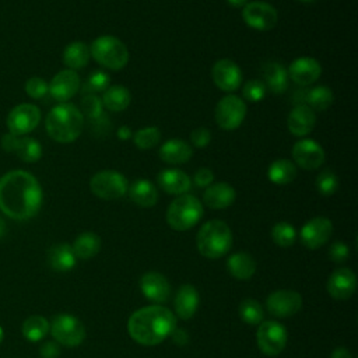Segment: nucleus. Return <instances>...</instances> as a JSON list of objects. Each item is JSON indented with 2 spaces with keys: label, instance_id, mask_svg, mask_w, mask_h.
Here are the masks:
<instances>
[{
  "label": "nucleus",
  "instance_id": "nucleus-9",
  "mask_svg": "<svg viewBox=\"0 0 358 358\" xmlns=\"http://www.w3.org/2000/svg\"><path fill=\"white\" fill-rule=\"evenodd\" d=\"M246 116V105L242 98L236 95L222 96L214 110L217 124L227 131L238 129Z\"/></svg>",
  "mask_w": 358,
  "mask_h": 358
},
{
  "label": "nucleus",
  "instance_id": "nucleus-7",
  "mask_svg": "<svg viewBox=\"0 0 358 358\" xmlns=\"http://www.w3.org/2000/svg\"><path fill=\"white\" fill-rule=\"evenodd\" d=\"M90 189L102 200H117L127 193L129 182L119 171L103 169L94 173L90 180Z\"/></svg>",
  "mask_w": 358,
  "mask_h": 358
},
{
  "label": "nucleus",
  "instance_id": "nucleus-50",
  "mask_svg": "<svg viewBox=\"0 0 358 358\" xmlns=\"http://www.w3.org/2000/svg\"><path fill=\"white\" fill-rule=\"evenodd\" d=\"M116 136H117L119 140L124 141V140H129L133 136V133H131V129L129 126H120L116 131Z\"/></svg>",
  "mask_w": 358,
  "mask_h": 358
},
{
  "label": "nucleus",
  "instance_id": "nucleus-3",
  "mask_svg": "<svg viewBox=\"0 0 358 358\" xmlns=\"http://www.w3.org/2000/svg\"><path fill=\"white\" fill-rule=\"evenodd\" d=\"M45 127L49 137L56 143H73L84 129V116L74 103L62 102L49 110Z\"/></svg>",
  "mask_w": 358,
  "mask_h": 358
},
{
  "label": "nucleus",
  "instance_id": "nucleus-35",
  "mask_svg": "<svg viewBox=\"0 0 358 358\" xmlns=\"http://www.w3.org/2000/svg\"><path fill=\"white\" fill-rule=\"evenodd\" d=\"M334 101V95L333 91L326 87V85H317L313 87L312 90L306 91V96H305V105H308L313 112H322L326 110L331 106Z\"/></svg>",
  "mask_w": 358,
  "mask_h": 358
},
{
  "label": "nucleus",
  "instance_id": "nucleus-24",
  "mask_svg": "<svg viewBox=\"0 0 358 358\" xmlns=\"http://www.w3.org/2000/svg\"><path fill=\"white\" fill-rule=\"evenodd\" d=\"M199 302H200V296L194 285L192 284L180 285L173 301L176 316L182 320L192 319L199 309Z\"/></svg>",
  "mask_w": 358,
  "mask_h": 358
},
{
  "label": "nucleus",
  "instance_id": "nucleus-16",
  "mask_svg": "<svg viewBox=\"0 0 358 358\" xmlns=\"http://www.w3.org/2000/svg\"><path fill=\"white\" fill-rule=\"evenodd\" d=\"M0 145L4 151L18 155L24 162H36L42 157V145L32 137L7 133L1 137Z\"/></svg>",
  "mask_w": 358,
  "mask_h": 358
},
{
  "label": "nucleus",
  "instance_id": "nucleus-48",
  "mask_svg": "<svg viewBox=\"0 0 358 358\" xmlns=\"http://www.w3.org/2000/svg\"><path fill=\"white\" fill-rule=\"evenodd\" d=\"M41 358H57L60 355V344L56 341H46L39 348Z\"/></svg>",
  "mask_w": 358,
  "mask_h": 358
},
{
  "label": "nucleus",
  "instance_id": "nucleus-14",
  "mask_svg": "<svg viewBox=\"0 0 358 358\" xmlns=\"http://www.w3.org/2000/svg\"><path fill=\"white\" fill-rule=\"evenodd\" d=\"M333 234V224L326 217H315L303 224L299 232L301 242L305 248L315 250L323 246Z\"/></svg>",
  "mask_w": 358,
  "mask_h": 358
},
{
  "label": "nucleus",
  "instance_id": "nucleus-29",
  "mask_svg": "<svg viewBox=\"0 0 358 358\" xmlns=\"http://www.w3.org/2000/svg\"><path fill=\"white\" fill-rule=\"evenodd\" d=\"M227 268L234 278L246 281L253 277V274L256 271V262L249 253L238 252L228 257Z\"/></svg>",
  "mask_w": 358,
  "mask_h": 358
},
{
  "label": "nucleus",
  "instance_id": "nucleus-41",
  "mask_svg": "<svg viewBox=\"0 0 358 358\" xmlns=\"http://www.w3.org/2000/svg\"><path fill=\"white\" fill-rule=\"evenodd\" d=\"M81 109L80 112L83 113L84 117H87L88 120H94L96 117H99L103 113V105L101 98L96 94H87L83 95L81 98Z\"/></svg>",
  "mask_w": 358,
  "mask_h": 358
},
{
  "label": "nucleus",
  "instance_id": "nucleus-39",
  "mask_svg": "<svg viewBox=\"0 0 358 358\" xmlns=\"http://www.w3.org/2000/svg\"><path fill=\"white\" fill-rule=\"evenodd\" d=\"M161 140V131L155 126H147L138 129L133 136V143L140 150H151Z\"/></svg>",
  "mask_w": 358,
  "mask_h": 358
},
{
  "label": "nucleus",
  "instance_id": "nucleus-22",
  "mask_svg": "<svg viewBox=\"0 0 358 358\" xmlns=\"http://www.w3.org/2000/svg\"><path fill=\"white\" fill-rule=\"evenodd\" d=\"M260 76L262 81L266 85V88L275 94H284L288 90L289 77L287 69L277 62H266L260 67Z\"/></svg>",
  "mask_w": 358,
  "mask_h": 358
},
{
  "label": "nucleus",
  "instance_id": "nucleus-36",
  "mask_svg": "<svg viewBox=\"0 0 358 358\" xmlns=\"http://www.w3.org/2000/svg\"><path fill=\"white\" fill-rule=\"evenodd\" d=\"M21 330L28 341L36 343L49 333V322L41 315H32L24 320Z\"/></svg>",
  "mask_w": 358,
  "mask_h": 358
},
{
  "label": "nucleus",
  "instance_id": "nucleus-15",
  "mask_svg": "<svg viewBox=\"0 0 358 358\" xmlns=\"http://www.w3.org/2000/svg\"><path fill=\"white\" fill-rule=\"evenodd\" d=\"M292 162L306 171L317 169L324 162V150L312 138L298 140L292 147Z\"/></svg>",
  "mask_w": 358,
  "mask_h": 358
},
{
  "label": "nucleus",
  "instance_id": "nucleus-54",
  "mask_svg": "<svg viewBox=\"0 0 358 358\" xmlns=\"http://www.w3.org/2000/svg\"><path fill=\"white\" fill-rule=\"evenodd\" d=\"M3 338H4V330H3V327L0 326V344L3 343Z\"/></svg>",
  "mask_w": 358,
  "mask_h": 358
},
{
  "label": "nucleus",
  "instance_id": "nucleus-2",
  "mask_svg": "<svg viewBox=\"0 0 358 358\" xmlns=\"http://www.w3.org/2000/svg\"><path fill=\"white\" fill-rule=\"evenodd\" d=\"M176 327L175 315L162 305H148L133 312L127 320L129 336L141 345L162 343Z\"/></svg>",
  "mask_w": 358,
  "mask_h": 358
},
{
  "label": "nucleus",
  "instance_id": "nucleus-6",
  "mask_svg": "<svg viewBox=\"0 0 358 358\" xmlns=\"http://www.w3.org/2000/svg\"><path fill=\"white\" fill-rule=\"evenodd\" d=\"M90 55L98 64L109 70H120L129 62L127 46L112 35L95 38L90 46Z\"/></svg>",
  "mask_w": 358,
  "mask_h": 358
},
{
  "label": "nucleus",
  "instance_id": "nucleus-53",
  "mask_svg": "<svg viewBox=\"0 0 358 358\" xmlns=\"http://www.w3.org/2000/svg\"><path fill=\"white\" fill-rule=\"evenodd\" d=\"M4 232H6V222H4V220L0 217V239L3 238Z\"/></svg>",
  "mask_w": 358,
  "mask_h": 358
},
{
  "label": "nucleus",
  "instance_id": "nucleus-30",
  "mask_svg": "<svg viewBox=\"0 0 358 358\" xmlns=\"http://www.w3.org/2000/svg\"><path fill=\"white\" fill-rule=\"evenodd\" d=\"M48 262L49 266L55 271H70L77 262V257L69 243H59L49 249L48 252Z\"/></svg>",
  "mask_w": 358,
  "mask_h": 358
},
{
  "label": "nucleus",
  "instance_id": "nucleus-23",
  "mask_svg": "<svg viewBox=\"0 0 358 358\" xmlns=\"http://www.w3.org/2000/svg\"><path fill=\"white\" fill-rule=\"evenodd\" d=\"M316 124L315 112L308 105H295L287 119V126L291 134L303 137L309 134Z\"/></svg>",
  "mask_w": 358,
  "mask_h": 358
},
{
  "label": "nucleus",
  "instance_id": "nucleus-38",
  "mask_svg": "<svg viewBox=\"0 0 358 358\" xmlns=\"http://www.w3.org/2000/svg\"><path fill=\"white\" fill-rule=\"evenodd\" d=\"M271 239L280 248H289L296 239V231L289 222L281 221L271 228Z\"/></svg>",
  "mask_w": 358,
  "mask_h": 358
},
{
  "label": "nucleus",
  "instance_id": "nucleus-11",
  "mask_svg": "<svg viewBox=\"0 0 358 358\" xmlns=\"http://www.w3.org/2000/svg\"><path fill=\"white\" fill-rule=\"evenodd\" d=\"M41 122V110L34 103H20L14 106L7 119L6 124L8 129V133L15 136H25L36 129V126Z\"/></svg>",
  "mask_w": 358,
  "mask_h": 358
},
{
  "label": "nucleus",
  "instance_id": "nucleus-25",
  "mask_svg": "<svg viewBox=\"0 0 358 358\" xmlns=\"http://www.w3.org/2000/svg\"><path fill=\"white\" fill-rule=\"evenodd\" d=\"M157 183L165 193L175 194V196L187 193V190L192 186V182L187 173L176 168H168L161 171L157 176Z\"/></svg>",
  "mask_w": 358,
  "mask_h": 358
},
{
  "label": "nucleus",
  "instance_id": "nucleus-31",
  "mask_svg": "<svg viewBox=\"0 0 358 358\" xmlns=\"http://www.w3.org/2000/svg\"><path fill=\"white\" fill-rule=\"evenodd\" d=\"M103 108L112 112H122L127 109L131 102L130 91L123 85H110L103 91L101 98Z\"/></svg>",
  "mask_w": 358,
  "mask_h": 358
},
{
  "label": "nucleus",
  "instance_id": "nucleus-33",
  "mask_svg": "<svg viewBox=\"0 0 358 358\" xmlns=\"http://www.w3.org/2000/svg\"><path fill=\"white\" fill-rule=\"evenodd\" d=\"M71 249L77 259H91L101 250V238L94 232H83L74 239Z\"/></svg>",
  "mask_w": 358,
  "mask_h": 358
},
{
  "label": "nucleus",
  "instance_id": "nucleus-32",
  "mask_svg": "<svg viewBox=\"0 0 358 358\" xmlns=\"http://www.w3.org/2000/svg\"><path fill=\"white\" fill-rule=\"evenodd\" d=\"M90 48L80 41L69 43L63 50V63L70 70H78L88 64Z\"/></svg>",
  "mask_w": 358,
  "mask_h": 358
},
{
  "label": "nucleus",
  "instance_id": "nucleus-42",
  "mask_svg": "<svg viewBox=\"0 0 358 358\" xmlns=\"http://www.w3.org/2000/svg\"><path fill=\"white\" fill-rule=\"evenodd\" d=\"M316 189L324 197L336 193V190L338 189V178L336 172H333L331 169L322 171L316 178Z\"/></svg>",
  "mask_w": 358,
  "mask_h": 358
},
{
  "label": "nucleus",
  "instance_id": "nucleus-5",
  "mask_svg": "<svg viewBox=\"0 0 358 358\" xmlns=\"http://www.w3.org/2000/svg\"><path fill=\"white\" fill-rule=\"evenodd\" d=\"M203 217L201 201L189 194H180L166 208V222L175 231H187L193 228Z\"/></svg>",
  "mask_w": 358,
  "mask_h": 358
},
{
  "label": "nucleus",
  "instance_id": "nucleus-44",
  "mask_svg": "<svg viewBox=\"0 0 358 358\" xmlns=\"http://www.w3.org/2000/svg\"><path fill=\"white\" fill-rule=\"evenodd\" d=\"M49 91V84L41 77H31L25 83V92L34 99H42Z\"/></svg>",
  "mask_w": 358,
  "mask_h": 358
},
{
  "label": "nucleus",
  "instance_id": "nucleus-43",
  "mask_svg": "<svg viewBox=\"0 0 358 358\" xmlns=\"http://www.w3.org/2000/svg\"><path fill=\"white\" fill-rule=\"evenodd\" d=\"M266 92H267L266 85L263 84L262 80H257V78L246 81L242 87V95L249 102L262 101L266 96Z\"/></svg>",
  "mask_w": 358,
  "mask_h": 358
},
{
  "label": "nucleus",
  "instance_id": "nucleus-17",
  "mask_svg": "<svg viewBox=\"0 0 358 358\" xmlns=\"http://www.w3.org/2000/svg\"><path fill=\"white\" fill-rule=\"evenodd\" d=\"M211 78L214 84L225 92H232L242 84V71L239 66L231 59H220L211 69Z\"/></svg>",
  "mask_w": 358,
  "mask_h": 358
},
{
  "label": "nucleus",
  "instance_id": "nucleus-34",
  "mask_svg": "<svg viewBox=\"0 0 358 358\" xmlns=\"http://www.w3.org/2000/svg\"><path fill=\"white\" fill-rule=\"evenodd\" d=\"M267 176L275 185H288L296 178V165L287 158L275 159L268 166Z\"/></svg>",
  "mask_w": 358,
  "mask_h": 358
},
{
  "label": "nucleus",
  "instance_id": "nucleus-28",
  "mask_svg": "<svg viewBox=\"0 0 358 358\" xmlns=\"http://www.w3.org/2000/svg\"><path fill=\"white\" fill-rule=\"evenodd\" d=\"M130 200L138 207L150 208L158 201V192L155 185L148 179H137L127 189Z\"/></svg>",
  "mask_w": 358,
  "mask_h": 358
},
{
  "label": "nucleus",
  "instance_id": "nucleus-20",
  "mask_svg": "<svg viewBox=\"0 0 358 358\" xmlns=\"http://www.w3.org/2000/svg\"><path fill=\"white\" fill-rule=\"evenodd\" d=\"M327 292L333 299L337 301H345L352 296L357 288V277L355 274L347 268L341 267L334 270L326 284Z\"/></svg>",
  "mask_w": 358,
  "mask_h": 358
},
{
  "label": "nucleus",
  "instance_id": "nucleus-12",
  "mask_svg": "<svg viewBox=\"0 0 358 358\" xmlns=\"http://www.w3.org/2000/svg\"><path fill=\"white\" fill-rule=\"evenodd\" d=\"M243 22L257 31H270L278 21L277 10L266 1H249L242 8Z\"/></svg>",
  "mask_w": 358,
  "mask_h": 358
},
{
  "label": "nucleus",
  "instance_id": "nucleus-45",
  "mask_svg": "<svg viewBox=\"0 0 358 358\" xmlns=\"http://www.w3.org/2000/svg\"><path fill=\"white\" fill-rule=\"evenodd\" d=\"M348 256H350V249L341 241L331 243V246L329 248V257L334 263H343L348 259Z\"/></svg>",
  "mask_w": 358,
  "mask_h": 358
},
{
  "label": "nucleus",
  "instance_id": "nucleus-1",
  "mask_svg": "<svg viewBox=\"0 0 358 358\" xmlns=\"http://www.w3.org/2000/svg\"><path fill=\"white\" fill-rule=\"evenodd\" d=\"M43 200L38 179L28 171L14 169L0 178V211L17 221L38 214Z\"/></svg>",
  "mask_w": 358,
  "mask_h": 358
},
{
  "label": "nucleus",
  "instance_id": "nucleus-37",
  "mask_svg": "<svg viewBox=\"0 0 358 358\" xmlns=\"http://www.w3.org/2000/svg\"><path fill=\"white\" fill-rule=\"evenodd\" d=\"M239 316L241 319L250 326H257L263 322L264 310L262 305L252 298H246L239 305Z\"/></svg>",
  "mask_w": 358,
  "mask_h": 358
},
{
  "label": "nucleus",
  "instance_id": "nucleus-27",
  "mask_svg": "<svg viewBox=\"0 0 358 358\" xmlns=\"http://www.w3.org/2000/svg\"><path fill=\"white\" fill-rule=\"evenodd\" d=\"M159 158L169 165H180L193 157V150L189 143L182 138H171L158 150Z\"/></svg>",
  "mask_w": 358,
  "mask_h": 358
},
{
  "label": "nucleus",
  "instance_id": "nucleus-26",
  "mask_svg": "<svg viewBox=\"0 0 358 358\" xmlns=\"http://www.w3.org/2000/svg\"><path fill=\"white\" fill-rule=\"evenodd\" d=\"M235 197L236 192L229 183L217 182L207 186L203 194V201L213 210H222L229 207L235 201Z\"/></svg>",
  "mask_w": 358,
  "mask_h": 358
},
{
  "label": "nucleus",
  "instance_id": "nucleus-21",
  "mask_svg": "<svg viewBox=\"0 0 358 358\" xmlns=\"http://www.w3.org/2000/svg\"><path fill=\"white\" fill-rule=\"evenodd\" d=\"M141 294L151 302L162 303L171 295V285L165 275L157 271H148L140 278Z\"/></svg>",
  "mask_w": 358,
  "mask_h": 358
},
{
  "label": "nucleus",
  "instance_id": "nucleus-18",
  "mask_svg": "<svg viewBox=\"0 0 358 358\" xmlns=\"http://www.w3.org/2000/svg\"><path fill=\"white\" fill-rule=\"evenodd\" d=\"M49 84V94L57 102H67L71 99L81 88V80L78 73L70 69H64L59 71Z\"/></svg>",
  "mask_w": 358,
  "mask_h": 358
},
{
  "label": "nucleus",
  "instance_id": "nucleus-52",
  "mask_svg": "<svg viewBox=\"0 0 358 358\" xmlns=\"http://www.w3.org/2000/svg\"><path fill=\"white\" fill-rule=\"evenodd\" d=\"M227 1L231 7H235V8H241V7L243 8L249 3V0H227Z\"/></svg>",
  "mask_w": 358,
  "mask_h": 358
},
{
  "label": "nucleus",
  "instance_id": "nucleus-4",
  "mask_svg": "<svg viewBox=\"0 0 358 358\" xmlns=\"http://www.w3.org/2000/svg\"><path fill=\"white\" fill-rule=\"evenodd\" d=\"M197 250L207 259H220L232 246V231L221 220H211L201 225L196 236Z\"/></svg>",
  "mask_w": 358,
  "mask_h": 358
},
{
  "label": "nucleus",
  "instance_id": "nucleus-46",
  "mask_svg": "<svg viewBox=\"0 0 358 358\" xmlns=\"http://www.w3.org/2000/svg\"><path fill=\"white\" fill-rule=\"evenodd\" d=\"M190 141L193 145L203 148L210 144L211 141V133L206 127H196L190 131Z\"/></svg>",
  "mask_w": 358,
  "mask_h": 358
},
{
  "label": "nucleus",
  "instance_id": "nucleus-13",
  "mask_svg": "<svg viewBox=\"0 0 358 358\" xmlns=\"http://www.w3.org/2000/svg\"><path fill=\"white\" fill-rule=\"evenodd\" d=\"M266 306L275 317H291L302 308V296L296 291L277 289L267 296Z\"/></svg>",
  "mask_w": 358,
  "mask_h": 358
},
{
  "label": "nucleus",
  "instance_id": "nucleus-47",
  "mask_svg": "<svg viewBox=\"0 0 358 358\" xmlns=\"http://www.w3.org/2000/svg\"><path fill=\"white\" fill-rule=\"evenodd\" d=\"M193 180L194 183L199 186V187H207L213 183L214 180V173L211 169L208 168H200L194 172V176H193Z\"/></svg>",
  "mask_w": 358,
  "mask_h": 358
},
{
  "label": "nucleus",
  "instance_id": "nucleus-55",
  "mask_svg": "<svg viewBox=\"0 0 358 358\" xmlns=\"http://www.w3.org/2000/svg\"><path fill=\"white\" fill-rule=\"evenodd\" d=\"M298 1H301V3H312L315 0H298Z\"/></svg>",
  "mask_w": 358,
  "mask_h": 358
},
{
  "label": "nucleus",
  "instance_id": "nucleus-51",
  "mask_svg": "<svg viewBox=\"0 0 358 358\" xmlns=\"http://www.w3.org/2000/svg\"><path fill=\"white\" fill-rule=\"evenodd\" d=\"M330 358H352V355H351V352L347 348L338 347V348L333 350Z\"/></svg>",
  "mask_w": 358,
  "mask_h": 358
},
{
  "label": "nucleus",
  "instance_id": "nucleus-19",
  "mask_svg": "<svg viewBox=\"0 0 358 358\" xmlns=\"http://www.w3.org/2000/svg\"><path fill=\"white\" fill-rule=\"evenodd\" d=\"M288 77L298 85L306 87L316 83L322 74L320 63L309 56L296 57L288 67Z\"/></svg>",
  "mask_w": 358,
  "mask_h": 358
},
{
  "label": "nucleus",
  "instance_id": "nucleus-49",
  "mask_svg": "<svg viewBox=\"0 0 358 358\" xmlns=\"http://www.w3.org/2000/svg\"><path fill=\"white\" fill-rule=\"evenodd\" d=\"M171 337H172V341H173L176 345H179V347L186 345L187 341H189V334H187V331H186L185 329H178V327H175L173 331L171 333Z\"/></svg>",
  "mask_w": 358,
  "mask_h": 358
},
{
  "label": "nucleus",
  "instance_id": "nucleus-10",
  "mask_svg": "<svg viewBox=\"0 0 358 358\" xmlns=\"http://www.w3.org/2000/svg\"><path fill=\"white\" fill-rule=\"evenodd\" d=\"M287 330L275 320L262 322L256 331V341L259 350L270 357L278 355L287 344Z\"/></svg>",
  "mask_w": 358,
  "mask_h": 358
},
{
  "label": "nucleus",
  "instance_id": "nucleus-40",
  "mask_svg": "<svg viewBox=\"0 0 358 358\" xmlns=\"http://www.w3.org/2000/svg\"><path fill=\"white\" fill-rule=\"evenodd\" d=\"M109 87H110V76L103 70H95L88 76L85 84L81 87V92L83 95L96 94V92H103Z\"/></svg>",
  "mask_w": 358,
  "mask_h": 358
},
{
  "label": "nucleus",
  "instance_id": "nucleus-8",
  "mask_svg": "<svg viewBox=\"0 0 358 358\" xmlns=\"http://www.w3.org/2000/svg\"><path fill=\"white\" fill-rule=\"evenodd\" d=\"M49 331L56 343L66 347H77L85 338V327L76 316L56 315L49 323Z\"/></svg>",
  "mask_w": 358,
  "mask_h": 358
}]
</instances>
